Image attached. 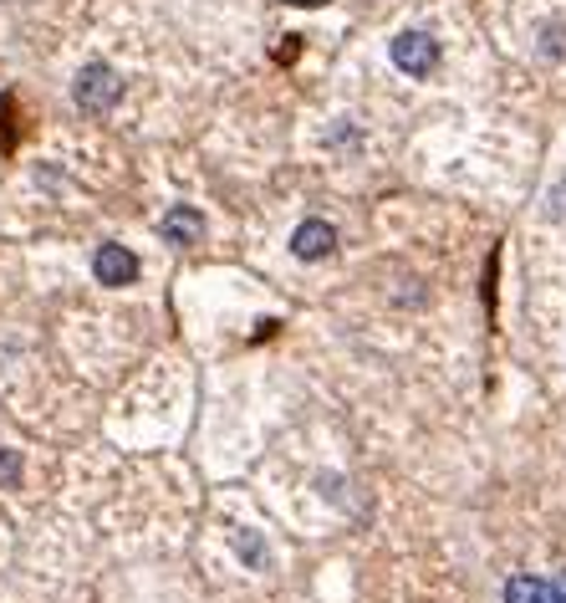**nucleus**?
Returning a JSON list of instances; mask_svg holds the SVG:
<instances>
[{
	"label": "nucleus",
	"mask_w": 566,
	"mask_h": 603,
	"mask_svg": "<svg viewBox=\"0 0 566 603\" xmlns=\"http://www.w3.org/2000/svg\"><path fill=\"white\" fill-rule=\"evenodd\" d=\"M123 97V77L107 62H87V67L77 72V82H72V103L82 107V113H93V118H103V113H113Z\"/></svg>",
	"instance_id": "1"
},
{
	"label": "nucleus",
	"mask_w": 566,
	"mask_h": 603,
	"mask_svg": "<svg viewBox=\"0 0 566 603\" xmlns=\"http://www.w3.org/2000/svg\"><path fill=\"white\" fill-rule=\"evenodd\" d=\"M398 72H409V77H429L439 67V41L429 31H398L394 46H388Z\"/></svg>",
	"instance_id": "2"
},
{
	"label": "nucleus",
	"mask_w": 566,
	"mask_h": 603,
	"mask_svg": "<svg viewBox=\"0 0 566 603\" xmlns=\"http://www.w3.org/2000/svg\"><path fill=\"white\" fill-rule=\"evenodd\" d=\"M138 271H144L138 267V256H133L128 246H118V241H103L93 251V277L103 287H133L138 282Z\"/></svg>",
	"instance_id": "3"
},
{
	"label": "nucleus",
	"mask_w": 566,
	"mask_h": 603,
	"mask_svg": "<svg viewBox=\"0 0 566 603\" xmlns=\"http://www.w3.org/2000/svg\"><path fill=\"white\" fill-rule=\"evenodd\" d=\"M158 236H164V246H174V251H189V246L205 241V215H199L195 205H174V210H164V220H158Z\"/></svg>",
	"instance_id": "4"
},
{
	"label": "nucleus",
	"mask_w": 566,
	"mask_h": 603,
	"mask_svg": "<svg viewBox=\"0 0 566 603\" xmlns=\"http://www.w3.org/2000/svg\"><path fill=\"white\" fill-rule=\"evenodd\" d=\"M332 251H337V226H327V220H302L291 230V256L296 261H327Z\"/></svg>",
	"instance_id": "5"
},
{
	"label": "nucleus",
	"mask_w": 566,
	"mask_h": 603,
	"mask_svg": "<svg viewBox=\"0 0 566 603\" xmlns=\"http://www.w3.org/2000/svg\"><path fill=\"white\" fill-rule=\"evenodd\" d=\"M505 603H562V593H556V578L515 573L511 583H505Z\"/></svg>",
	"instance_id": "6"
},
{
	"label": "nucleus",
	"mask_w": 566,
	"mask_h": 603,
	"mask_svg": "<svg viewBox=\"0 0 566 603\" xmlns=\"http://www.w3.org/2000/svg\"><path fill=\"white\" fill-rule=\"evenodd\" d=\"M235 552H240V563L251 568V573H265V568H271V548H265L261 532H240L235 537Z\"/></svg>",
	"instance_id": "7"
},
{
	"label": "nucleus",
	"mask_w": 566,
	"mask_h": 603,
	"mask_svg": "<svg viewBox=\"0 0 566 603\" xmlns=\"http://www.w3.org/2000/svg\"><path fill=\"white\" fill-rule=\"evenodd\" d=\"M21 481H27V460H21V450L0 445V491H21Z\"/></svg>",
	"instance_id": "8"
},
{
	"label": "nucleus",
	"mask_w": 566,
	"mask_h": 603,
	"mask_svg": "<svg viewBox=\"0 0 566 603\" xmlns=\"http://www.w3.org/2000/svg\"><path fill=\"white\" fill-rule=\"evenodd\" d=\"M541 56H552V62H562V56H566V27H562V21L541 27Z\"/></svg>",
	"instance_id": "9"
},
{
	"label": "nucleus",
	"mask_w": 566,
	"mask_h": 603,
	"mask_svg": "<svg viewBox=\"0 0 566 603\" xmlns=\"http://www.w3.org/2000/svg\"><path fill=\"white\" fill-rule=\"evenodd\" d=\"M546 220H566V185H556L546 195Z\"/></svg>",
	"instance_id": "10"
},
{
	"label": "nucleus",
	"mask_w": 566,
	"mask_h": 603,
	"mask_svg": "<svg viewBox=\"0 0 566 603\" xmlns=\"http://www.w3.org/2000/svg\"><path fill=\"white\" fill-rule=\"evenodd\" d=\"M286 6H306L312 11V6H327V0H286Z\"/></svg>",
	"instance_id": "11"
},
{
	"label": "nucleus",
	"mask_w": 566,
	"mask_h": 603,
	"mask_svg": "<svg viewBox=\"0 0 566 603\" xmlns=\"http://www.w3.org/2000/svg\"><path fill=\"white\" fill-rule=\"evenodd\" d=\"M556 593H562V603H566V573H562V578H556Z\"/></svg>",
	"instance_id": "12"
}]
</instances>
